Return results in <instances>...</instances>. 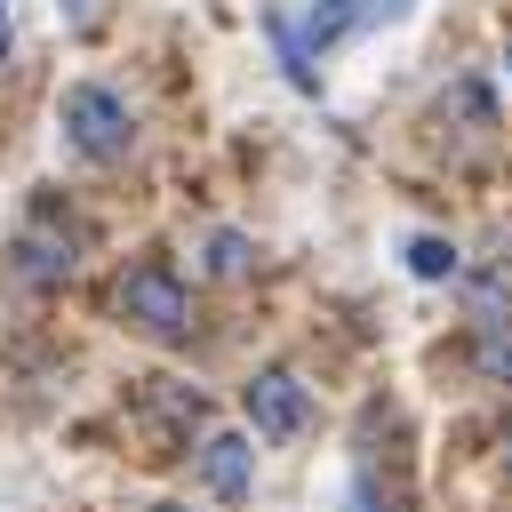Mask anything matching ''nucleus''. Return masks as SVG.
<instances>
[{
  "instance_id": "7ed1b4c3",
  "label": "nucleus",
  "mask_w": 512,
  "mask_h": 512,
  "mask_svg": "<svg viewBox=\"0 0 512 512\" xmlns=\"http://www.w3.org/2000/svg\"><path fill=\"white\" fill-rule=\"evenodd\" d=\"M240 400H248V424H256V432H272V440H288V432H304V424H312V392H304V376H296V368H256Z\"/></svg>"
},
{
  "instance_id": "0eeeda50",
  "label": "nucleus",
  "mask_w": 512,
  "mask_h": 512,
  "mask_svg": "<svg viewBox=\"0 0 512 512\" xmlns=\"http://www.w3.org/2000/svg\"><path fill=\"white\" fill-rule=\"evenodd\" d=\"M352 16H360L352 0H328V8H312V24H304V40H312V48H328L336 32H352Z\"/></svg>"
},
{
  "instance_id": "9d476101",
  "label": "nucleus",
  "mask_w": 512,
  "mask_h": 512,
  "mask_svg": "<svg viewBox=\"0 0 512 512\" xmlns=\"http://www.w3.org/2000/svg\"><path fill=\"white\" fill-rule=\"evenodd\" d=\"M8 32H16V24H8V0H0V56H8Z\"/></svg>"
},
{
  "instance_id": "20e7f679",
  "label": "nucleus",
  "mask_w": 512,
  "mask_h": 512,
  "mask_svg": "<svg viewBox=\"0 0 512 512\" xmlns=\"http://www.w3.org/2000/svg\"><path fill=\"white\" fill-rule=\"evenodd\" d=\"M200 480H208L216 496H248V480H256V448H248L240 432L200 440Z\"/></svg>"
},
{
  "instance_id": "39448f33",
  "label": "nucleus",
  "mask_w": 512,
  "mask_h": 512,
  "mask_svg": "<svg viewBox=\"0 0 512 512\" xmlns=\"http://www.w3.org/2000/svg\"><path fill=\"white\" fill-rule=\"evenodd\" d=\"M472 360H480V376L512 384V328H480V336H472Z\"/></svg>"
},
{
  "instance_id": "6e6552de",
  "label": "nucleus",
  "mask_w": 512,
  "mask_h": 512,
  "mask_svg": "<svg viewBox=\"0 0 512 512\" xmlns=\"http://www.w3.org/2000/svg\"><path fill=\"white\" fill-rule=\"evenodd\" d=\"M24 272H32V280H56V272H72V248H56V240H24Z\"/></svg>"
},
{
  "instance_id": "f03ea898",
  "label": "nucleus",
  "mask_w": 512,
  "mask_h": 512,
  "mask_svg": "<svg viewBox=\"0 0 512 512\" xmlns=\"http://www.w3.org/2000/svg\"><path fill=\"white\" fill-rule=\"evenodd\" d=\"M120 312H128L136 328H152V336H184V328H192V296H184V280H176L168 264H136V272L120 280Z\"/></svg>"
},
{
  "instance_id": "1a4fd4ad",
  "label": "nucleus",
  "mask_w": 512,
  "mask_h": 512,
  "mask_svg": "<svg viewBox=\"0 0 512 512\" xmlns=\"http://www.w3.org/2000/svg\"><path fill=\"white\" fill-rule=\"evenodd\" d=\"M208 272H224V280L248 272V240H240V232H216V240H208Z\"/></svg>"
},
{
  "instance_id": "423d86ee",
  "label": "nucleus",
  "mask_w": 512,
  "mask_h": 512,
  "mask_svg": "<svg viewBox=\"0 0 512 512\" xmlns=\"http://www.w3.org/2000/svg\"><path fill=\"white\" fill-rule=\"evenodd\" d=\"M408 272H416V280H448V272H456V248L424 232V240H408Z\"/></svg>"
},
{
  "instance_id": "f257e3e1",
  "label": "nucleus",
  "mask_w": 512,
  "mask_h": 512,
  "mask_svg": "<svg viewBox=\"0 0 512 512\" xmlns=\"http://www.w3.org/2000/svg\"><path fill=\"white\" fill-rule=\"evenodd\" d=\"M64 136H72L88 160H120V152H128V104H120L112 88L80 80V88H64Z\"/></svg>"
},
{
  "instance_id": "9b49d317",
  "label": "nucleus",
  "mask_w": 512,
  "mask_h": 512,
  "mask_svg": "<svg viewBox=\"0 0 512 512\" xmlns=\"http://www.w3.org/2000/svg\"><path fill=\"white\" fill-rule=\"evenodd\" d=\"M160 512H184V504H160Z\"/></svg>"
}]
</instances>
